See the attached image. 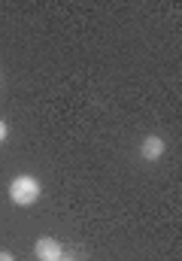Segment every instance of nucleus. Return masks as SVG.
Wrapping results in <instances>:
<instances>
[{"label": "nucleus", "instance_id": "1", "mask_svg": "<svg viewBox=\"0 0 182 261\" xmlns=\"http://www.w3.org/2000/svg\"><path fill=\"white\" fill-rule=\"evenodd\" d=\"M40 195H43V186H40L37 176H15V179L9 182V200L18 203V206H31V203H37Z\"/></svg>", "mask_w": 182, "mask_h": 261}, {"label": "nucleus", "instance_id": "3", "mask_svg": "<svg viewBox=\"0 0 182 261\" xmlns=\"http://www.w3.org/2000/svg\"><path fill=\"white\" fill-rule=\"evenodd\" d=\"M164 149H167V143H164L158 134H149V137H143V143H140V155H143L146 161H158V158L164 155Z\"/></svg>", "mask_w": 182, "mask_h": 261}, {"label": "nucleus", "instance_id": "5", "mask_svg": "<svg viewBox=\"0 0 182 261\" xmlns=\"http://www.w3.org/2000/svg\"><path fill=\"white\" fill-rule=\"evenodd\" d=\"M0 261H15V255L12 252H0Z\"/></svg>", "mask_w": 182, "mask_h": 261}, {"label": "nucleus", "instance_id": "6", "mask_svg": "<svg viewBox=\"0 0 182 261\" xmlns=\"http://www.w3.org/2000/svg\"><path fill=\"white\" fill-rule=\"evenodd\" d=\"M61 261H76V258H67V255H64V258H61Z\"/></svg>", "mask_w": 182, "mask_h": 261}, {"label": "nucleus", "instance_id": "2", "mask_svg": "<svg viewBox=\"0 0 182 261\" xmlns=\"http://www.w3.org/2000/svg\"><path fill=\"white\" fill-rule=\"evenodd\" d=\"M34 255H37V261H61L64 258V246L55 237H40L37 246H34Z\"/></svg>", "mask_w": 182, "mask_h": 261}, {"label": "nucleus", "instance_id": "4", "mask_svg": "<svg viewBox=\"0 0 182 261\" xmlns=\"http://www.w3.org/2000/svg\"><path fill=\"white\" fill-rule=\"evenodd\" d=\"M6 137H9V125H6V122H3V119H0V143H3V140H6Z\"/></svg>", "mask_w": 182, "mask_h": 261}]
</instances>
